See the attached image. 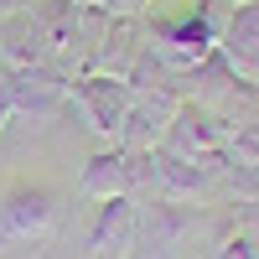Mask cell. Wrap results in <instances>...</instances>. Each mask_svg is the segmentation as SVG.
I'll return each instance as SVG.
<instances>
[{
  "mask_svg": "<svg viewBox=\"0 0 259 259\" xmlns=\"http://www.w3.org/2000/svg\"><path fill=\"white\" fill-rule=\"evenodd\" d=\"M233 16V0H187L182 11H161L145 21L150 57L166 73H197L218 52V36Z\"/></svg>",
  "mask_w": 259,
  "mask_h": 259,
  "instance_id": "1",
  "label": "cell"
},
{
  "mask_svg": "<svg viewBox=\"0 0 259 259\" xmlns=\"http://www.w3.org/2000/svg\"><path fill=\"white\" fill-rule=\"evenodd\" d=\"M62 218V192L47 182H16L0 197V244H26L47 239Z\"/></svg>",
  "mask_w": 259,
  "mask_h": 259,
  "instance_id": "2",
  "label": "cell"
},
{
  "mask_svg": "<svg viewBox=\"0 0 259 259\" xmlns=\"http://www.w3.org/2000/svg\"><path fill=\"white\" fill-rule=\"evenodd\" d=\"M68 104L83 114V124H89L104 145H119V130H124V114H130V83L124 78L83 73V78H73Z\"/></svg>",
  "mask_w": 259,
  "mask_h": 259,
  "instance_id": "3",
  "label": "cell"
},
{
  "mask_svg": "<svg viewBox=\"0 0 259 259\" xmlns=\"http://www.w3.org/2000/svg\"><path fill=\"white\" fill-rule=\"evenodd\" d=\"M223 140H228L223 119L212 114V109H202V104L182 99V104H177V114H171V124H166V135H161V150L212 166V161L223 156Z\"/></svg>",
  "mask_w": 259,
  "mask_h": 259,
  "instance_id": "4",
  "label": "cell"
},
{
  "mask_svg": "<svg viewBox=\"0 0 259 259\" xmlns=\"http://www.w3.org/2000/svg\"><path fill=\"white\" fill-rule=\"evenodd\" d=\"M135 233H140L135 197L99 202L94 228H89V259H130V254H135Z\"/></svg>",
  "mask_w": 259,
  "mask_h": 259,
  "instance_id": "5",
  "label": "cell"
},
{
  "mask_svg": "<svg viewBox=\"0 0 259 259\" xmlns=\"http://www.w3.org/2000/svg\"><path fill=\"white\" fill-rule=\"evenodd\" d=\"M0 62H6L11 73L52 62V41H47V26H41L36 6H21L11 16H0Z\"/></svg>",
  "mask_w": 259,
  "mask_h": 259,
  "instance_id": "6",
  "label": "cell"
},
{
  "mask_svg": "<svg viewBox=\"0 0 259 259\" xmlns=\"http://www.w3.org/2000/svg\"><path fill=\"white\" fill-rule=\"evenodd\" d=\"M11 83V104H16V114H52L57 104H68L73 94V78L52 68V62H36V68H16L6 73Z\"/></svg>",
  "mask_w": 259,
  "mask_h": 259,
  "instance_id": "7",
  "label": "cell"
},
{
  "mask_svg": "<svg viewBox=\"0 0 259 259\" xmlns=\"http://www.w3.org/2000/svg\"><path fill=\"white\" fill-rule=\"evenodd\" d=\"M150 47L145 21L140 16H114V26L104 31V41L89 57V73H109V78H130V68L140 62V52Z\"/></svg>",
  "mask_w": 259,
  "mask_h": 259,
  "instance_id": "8",
  "label": "cell"
},
{
  "mask_svg": "<svg viewBox=\"0 0 259 259\" xmlns=\"http://www.w3.org/2000/svg\"><path fill=\"white\" fill-rule=\"evenodd\" d=\"M218 52H223V62L239 78H259V0H249V6H233V16H228V26H223V36H218Z\"/></svg>",
  "mask_w": 259,
  "mask_h": 259,
  "instance_id": "9",
  "label": "cell"
},
{
  "mask_svg": "<svg viewBox=\"0 0 259 259\" xmlns=\"http://www.w3.org/2000/svg\"><path fill=\"white\" fill-rule=\"evenodd\" d=\"M150 161H156V192L166 202H187L197 197V192L207 187V166L202 161H187V156H171V150H150Z\"/></svg>",
  "mask_w": 259,
  "mask_h": 259,
  "instance_id": "10",
  "label": "cell"
},
{
  "mask_svg": "<svg viewBox=\"0 0 259 259\" xmlns=\"http://www.w3.org/2000/svg\"><path fill=\"white\" fill-rule=\"evenodd\" d=\"M212 259H259V239L254 233H228V239H218Z\"/></svg>",
  "mask_w": 259,
  "mask_h": 259,
  "instance_id": "11",
  "label": "cell"
},
{
  "mask_svg": "<svg viewBox=\"0 0 259 259\" xmlns=\"http://www.w3.org/2000/svg\"><path fill=\"white\" fill-rule=\"evenodd\" d=\"M104 11H109V16H145L150 0H104Z\"/></svg>",
  "mask_w": 259,
  "mask_h": 259,
  "instance_id": "12",
  "label": "cell"
},
{
  "mask_svg": "<svg viewBox=\"0 0 259 259\" xmlns=\"http://www.w3.org/2000/svg\"><path fill=\"white\" fill-rule=\"evenodd\" d=\"M11 114H16V104H11V83L0 78V135H6V124H11Z\"/></svg>",
  "mask_w": 259,
  "mask_h": 259,
  "instance_id": "13",
  "label": "cell"
},
{
  "mask_svg": "<svg viewBox=\"0 0 259 259\" xmlns=\"http://www.w3.org/2000/svg\"><path fill=\"white\" fill-rule=\"evenodd\" d=\"M73 6H104V0H73Z\"/></svg>",
  "mask_w": 259,
  "mask_h": 259,
  "instance_id": "14",
  "label": "cell"
},
{
  "mask_svg": "<svg viewBox=\"0 0 259 259\" xmlns=\"http://www.w3.org/2000/svg\"><path fill=\"white\" fill-rule=\"evenodd\" d=\"M6 73H11V68H6V62H0V78H6Z\"/></svg>",
  "mask_w": 259,
  "mask_h": 259,
  "instance_id": "15",
  "label": "cell"
},
{
  "mask_svg": "<svg viewBox=\"0 0 259 259\" xmlns=\"http://www.w3.org/2000/svg\"><path fill=\"white\" fill-rule=\"evenodd\" d=\"M233 6H249V0H233Z\"/></svg>",
  "mask_w": 259,
  "mask_h": 259,
  "instance_id": "16",
  "label": "cell"
}]
</instances>
